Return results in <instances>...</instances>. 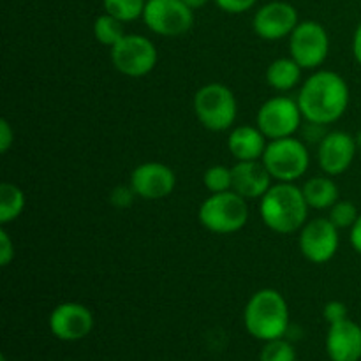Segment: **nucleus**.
Listing matches in <instances>:
<instances>
[{"label":"nucleus","mask_w":361,"mask_h":361,"mask_svg":"<svg viewBox=\"0 0 361 361\" xmlns=\"http://www.w3.org/2000/svg\"><path fill=\"white\" fill-rule=\"evenodd\" d=\"M349 85L335 71H316L300 87L296 101L303 120L317 126H330L341 120L349 108Z\"/></svg>","instance_id":"obj_1"},{"label":"nucleus","mask_w":361,"mask_h":361,"mask_svg":"<svg viewBox=\"0 0 361 361\" xmlns=\"http://www.w3.org/2000/svg\"><path fill=\"white\" fill-rule=\"evenodd\" d=\"M309 210L302 187L291 182L274 183L259 200L261 221L279 235L300 231L309 221Z\"/></svg>","instance_id":"obj_2"},{"label":"nucleus","mask_w":361,"mask_h":361,"mask_svg":"<svg viewBox=\"0 0 361 361\" xmlns=\"http://www.w3.org/2000/svg\"><path fill=\"white\" fill-rule=\"evenodd\" d=\"M247 331L257 341H275L288 335L289 307L282 293L264 288L254 293L243 310Z\"/></svg>","instance_id":"obj_3"},{"label":"nucleus","mask_w":361,"mask_h":361,"mask_svg":"<svg viewBox=\"0 0 361 361\" xmlns=\"http://www.w3.org/2000/svg\"><path fill=\"white\" fill-rule=\"evenodd\" d=\"M201 226L215 235H233L245 228L249 221L247 200L235 190L210 194L197 212Z\"/></svg>","instance_id":"obj_4"},{"label":"nucleus","mask_w":361,"mask_h":361,"mask_svg":"<svg viewBox=\"0 0 361 361\" xmlns=\"http://www.w3.org/2000/svg\"><path fill=\"white\" fill-rule=\"evenodd\" d=\"M192 108L201 126L214 133L233 129L238 116V101L231 88L222 83L201 87L194 95Z\"/></svg>","instance_id":"obj_5"},{"label":"nucleus","mask_w":361,"mask_h":361,"mask_svg":"<svg viewBox=\"0 0 361 361\" xmlns=\"http://www.w3.org/2000/svg\"><path fill=\"white\" fill-rule=\"evenodd\" d=\"M261 162L274 180L295 183L309 169L310 154L307 145L298 137H281L268 141Z\"/></svg>","instance_id":"obj_6"},{"label":"nucleus","mask_w":361,"mask_h":361,"mask_svg":"<svg viewBox=\"0 0 361 361\" xmlns=\"http://www.w3.org/2000/svg\"><path fill=\"white\" fill-rule=\"evenodd\" d=\"M157 60L159 53L154 42L140 34H126V37L111 48L113 67L123 76H147L155 69Z\"/></svg>","instance_id":"obj_7"},{"label":"nucleus","mask_w":361,"mask_h":361,"mask_svg":"<svg viewBox=\"0 0 361 361\" xmlns=\"http://www.w3.org/2000/svg\"><path fill=\"white\" fill-rule=\"evenodd\" d=\"M330 53V35L319 21H300L289 35V56L302 69L314 71L324 63Z\"/></svg>","instance_id":"obj_8"},{"label":"nucleus","mask_w":361,"mask_h":361,"mask_svg":"<svg viewBox=\"0 0 361 361\" xmlns=\"http://www.w3.org/2000/svg\"><path fill=\"white\" fill-rule=\"evenodd\" d=\"M302 109L296 99L288 95H275L261 104L256 123L268 141H271L295 136L302 127Z\"/></svg>","instance_id":"obj_9"},{"label":"nucleus","mask_w":361,"mask_h":361,"mask_svg":"<svg viewBox=\"0 0 361 361\" xmlns=\"http://www.w3.org/2000/svg\"><path fill=\"white\" fill-rule=\"evenodd\" d=\"M143 21L154 34L180 37L194 25V11L183 0H147Z\"/></svg>","instance_id":"obj_10"},{"label":"nucleus","mask_w":361,"mask_h":361,"mask_svg":"<svg viewBox=\"0 0 361 361\" xmlns=\"http://www.w3.org/2000/svg\"><path fill=\"white\" fill-rule=\"evenodd\" d=\"M341 229L331 224L330 219H312L300 229L298 243L303 257L314 264H324L331 261L341 245Z\"/></svg>","instance_id":"obj_11"},{"label":"nucleus","mask_w":361,"mask_h":361,"mask_svg":"<svg viewBox=\"0 0 361 361\" xmlns=\"http://www.w3.org/2000/svg\"><path fill=\"white\" fill-rule=\"evenodd\" d=\"M129 185L141 200L157 201L171 196L176 187V175L164 162H143L130 173Z\"/></svg>","instance_id":"obj_12"},{"label":"nucleus","mask_w":361,"mask_h":361,"mask_svg":"<svg viewBox=\"0 0 361 361\" xmlns=\"http://www.w3.org/2000/svg\"><path fill=\"white\" fill-rule=\"evenodd\" d=\"M358 152L356 137L345 130H331L317 143V164L328 176H338L348 171Z\"/></svg>","instance_id":"obj_13"},{"label":"nucleus","mask_w":361,"mask_h":361,"mask_svg":"<svg viewBox=\"0 0 361 361\" xmlns=\"http://www.w3.org/2000/svg\"><path fill=\"white\" fill-rule=\"evenodd\" d=\"M298 23L300 18L295 6L282 0H274L256 11L252 28L257 37L264 41H281L289 37Z\"/></svg>","instance_id":"obj_14"},{"label":"nucleus","mask_w":361,"mask_h":361,"mask_svg":"<svg viewBox=\"0 0 361 361\" xmlns=\"http://www.w3.org/2000/svg\"><path fill=\"white\" fill-rule=\"evenodd\" d=\"M92 328H94V316L83 303H60L49 314V331L60 341H81L90 334Z\"/></svg>","instance_id":"obj_15"},{"label":"nucleus","mask_w":361,"mask_h":361,"mask_svg":"<svg viewBox=\"0 0 361 361\" xmlns=\"http://www.w3.org/2000/svg\"><path fill=\"white\" fill-rule=\"evenodd\" d=\"M231 171L233 190L245 200H261L274 185V178L261 161H236Z\"/></svg>","instance_id":"obj_16"},{"label":"nucleus","mask_w":361,"mask_h":361,"mask_svg":"<svg viewBox=\"0 0 361 361\" xmlns=\"http://www.w3.org/2000/svg\"><path fill=\"white\" fill-rule=\"evenodd\" d=\"M326 353L331 361L361 360V326L355 321L344 319L330 324L326 335Z\"/></svg>","instance_id":"obj_17"},{"label":"nucleus","mask_w":361,"mask_h":361,"mask_svg":"<svg viewBox=\"0 0 361 361\" xmlns=\"http://www.w3.org/2000/svg\"><path fill=\"white\" fill-rule=\"evenodd\" d=\"M267 145L268 137L257 126H235L228 136V148L236 161H261Z\"/></svg>","instance_id":"obj_18"},{"label":"nucleus","mask_w":361,"mask_h":361,"mask_svg":"<svg viewBox=\"0 0 361 361\" xmlns=\"http://www.w3.org/2000/svg\"><path fill=\"white\" fill-rule=\"evenodd\" d=\"M307 204L314 210H330L341 200V189L331 176H314L302 187Z\"/></svg>","instance_id":"obj_19"},{"label":"nucleus","mask_w":361,"mask_h":361,"mask_svg":"<svg viewBox=\"0 0 361 361\" xmlns=\"http://www.w3.org/2000/svg\"><path fill=\"white\" fill-rule=\"evenodd\" d=\"M302 67L291 56L277 59L268 66L267 83L277 92H289L302 83Z\"/></svg>","instance_id":"obj_20"},{"label":"nucleus","mask_w":361,"mask_h":361,"mask_svg":"<svg viewBox=\"0 0 361 361\" xmlns=\"http://www.w3.org/2000/svg\"><path fill=\"white\" fill-rule=\"evenodd\" d=\"M27 197L18 185L4 182L0 185V226H7L16 221L25 210Z\"/></svg>","instance_id":"obj_21"},{"label":"nucleus","mask_w":361,"mask_h":361,"mask_svg":"<svg viewBox=\"0 0 361 361\" xmlns=\"http://www.w3.org/2000/svg\"><path fill=\"white\" fill-rule=\"evenodd\" d=\"M126 23L120 21L118 18L111 16V14L104 13L101 16L95 18L94 21V37L102 46L113 48L118 41L126 37Z\"/></svg>","instance_id":"obj_22"},{"label":"nucleus","mask_w":361,"mask_h":361,"mask_svg":"<svg viewBox=\"0 0 361 361\" xmlns=\"http://www.w3.org/2000/svg\"><path fill=\"white\" fill-rule=\"evenodd\" d=\"M104 13L118 18L123 23H130L143 18L147 0H102Z\"/></svg>","instance_id":"obj_23"},{"label":"nucleus","mask_w":361,"mask_h":361,"mask_svg":"<svg viewBox=\"0 0 361 361\" xmlns=\"http://www.w3.org/2000/svg\"><path fill=\"white\" fill-rule=\"evenodd\" d=\"M203 183L210 194L233 190V171L222 164L210 166L203 175Z\"/></svg>","instance_id":"obj_24"},{"label":"nucleus","mask_w":361,"mask_h":361,"mask_svg":"<svg viewBox=\"0 0 361 361\" xmlns=\"http://www.w3.org/2000/svg\"><path fill=\"white\" fill-rule=\"evenodd\" d=\"M360 214L358 208L351 201H341L338 200L334 207L328 210V219L331 221V224L338 229H351L355 226V222L358 221Z\"/></svg>","instance_id":"obj_25"},{"label":"nucleus","mask_w":361,"mask_h":361,"mask_svg":"<svg viewBox=\"0 0 361 361\" xmlns=\"http://www.w3.org/2000/svg\"><path fill=\"white\" fill-rule=\"evenodd\" d=\"M259 361H296V351L291 342L284 337L275 338L264 344Z\"/></svg>","instance_id":"obj_26"},{"label":"nucleus","mask_w":361,"mask_h":361,"mask_svg":"<svg viewBox=\"0 0 361 361\" xmlns=\"http://www.w3.org/2000/svg\"><path fill=\"white\" fill-rule=\"evenodd\" d=\"M14 256H16L14 242L9 233H7L6 226H2L0 228V267H9Z\"/></svg>","instance_id":"obj_27"},{"label":"nucleus","mask_w":361,"mask_h":361,"mask_svg":"<svg viewBox=\"0 0 361 361\" xmlns=\"http://www.w3.org/2000/svg\"><path fill=\"white\" fill-rule=\"evenodd\" d=\"M215 6L228 14H242L252 9L257 0H214Z\"/></svg>","instance_id":"obj_28"},{"label":"nucleus","mask_w":361,"mask_h":361,"mask_svg":"<svg viewBox=\"0 0 361 361\" xmlns=\"http://www.w3.org/2000/svg\"><path fill=\"white\" fill-rule=\"evenodd\" d=\"M323 316L330 324L341 323V321L348 319V307H345V303L334 300V302H328L326 305H324Z\"/></svg>","instance_id":"obj_29"},{"label":"nucleus","mask_w":361,"mask_h":361,"mask_svg":"<svg viewBox=\"0 0 361 361\" xmlns=\"http://www.w3.org/2000/svg\"><path fill=\"white\" fill-rule=\"evenodd\" d=\"M134 197H136V194H134L133 187L120 185V187H116V189H113L111 203L118 208H127L130 203H133Z\"/></svg>","instance_id":"obj_30"},{"label":"nucleus","mask_w":361,"mask_h":361,"mask_svg":"<svg viewBox=\"0 0 361 361\" xmlns=\"http://www.w3.org/2000/svg\"><path fill=\"white\" fill-rule=\"evenodd\" d=\"M14 145V129L6 118L0 120V154H7Z\"/></svg>","instance_id":"obj_31"},{"label":"nucleus","mask_w":361,"mask_h":361,"mask_svg":"<svg viewBox=\"0 0 361 361\" xmlns=\"http://www.w3.org/2000/svg\"><path fill=\"white\" fill-rule=\"evenodd\" d=\"M349 242H351L353 249L361 256V214L358 221L355 222V226L351 228V235H349Z\"/></svg>","instance_id":"obj_32"},{"label":"nucleus","mask_w":361,"mask_h":361,"mask_svg":"<svg viewBox=\"0 0 361 361\" xmlns=\"http://www.w3.org/2000/svg\"><path fill=\"white\" fill-rule=\"evenodd\" d=\"M353 55H355V60L361 67V21L356 27L355 35H353Z\"/></svg>","instance_id":"obj_33"},{"label":"nucleus","mask_w":361,"mask_h":361,"mask_svg":"<svg viewBox=\"0 0 361 361\" xmlns=\"http://www.w3.org/2000/svg\"><path fill=\"white\" fill-rule=\"evenodd\" d=\"M183 2H185L192 11H197V9H203L210 0H183Z\"/></svg>","instance_id":"obj_34"},{"label":"nucleus","mask_w":361,"mask_h":361,"mask_svg":"<svg viewBox=\"0 0 361 361\" xmlns=\"http://www.w3.org/2000/svg\"><path fill=\"white\" fill-rule=\"evenodd\" d=\"M356 145H358V150L361 152V130H360V133L358 134H356Z\"/></svg>","instance_id":"obj_35"},{"label":"nucleus","mask_w":361,"mask_h":361,"mask_svg":"<svg viewBox=\"0 0 361 361\" xmlns=\"http://www.w3.org/2000/svg\"><path fill=\"white\" fill-rule=\"evenodd\" d=\"M0 361H7V360H6V356H2V358H0Z\"/></svg>","instance_id":"obj_36"}]
</instances>
